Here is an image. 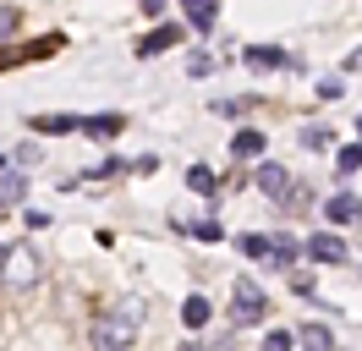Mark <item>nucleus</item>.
Segmentation results:
<instances>
[{"instance_id":"obj_16","label":"nucleus","mask_w":362,"mask_h":351,"mask_svg":"<svg viewBox=\"0 0 362 351\" xmlns=\"http://www.w3.org/2000/svg\"><path fill=\"white\" fill-rule=\"evenodd\" d=\"M83 127V115H66V110H55V115H33V132H49V137H66V132Z\"/></svg>"},{"instance_id":"obj_19","label":"nucleus","mask_w":362,"mask_h":351,"mask_svg":"<svg viewBox=\"0 0 362 351\" xmlns=\"http://www.w3.org/2000/svg\"><path fill=\"white\" fill-rule=\"evenodd\" d=\"M357 171H362V143L335 149V176H357Z\"/></svg>"},{"instance_id":"obj_26","label":"nucleus","mask_w":362,"mask_h":351,"mask_svg":"<svg viewBox=\"0 0 362 351\" xmlns=\"http://www.w3.org/2000/svg\"><path fill=\"white\" fill-rule=\"evenodd\" d=\"M187 71H192V77H209V71H214V55H192V61H187Z\"/></svg>"},{"instance_id":"obj_13","label":"nucleus","mask_w":362,"mask_h":351,"mask_svg":"<svg viewBox=\"0 0 362 351\" xmlns=\"http://www.w3.org/2000/svg\"><path fill=\"white\" fill-rule=\"evenodd\" d=\"M121 127H127L121 110H99V115H83V127H77V132H88V137H115Z\"/></svg>"},{"instance_id":"obj_2","label":"nucleus","mask_w":362,"mask_h":351,"mask_svg":"<svg viewBox=\"0 0 362 351\" xmlns=\"http://www.w3.org/2000/svg\"><path fill=\"white\" fill-rule=\"evenodd\" d=\"M39 280H45V258H39L33 241L0 247V285H6V291H33Z\"/></svg>"},{"instance_id":"obj_7","label":"nucleus","mask_w":362,"mask_h":351,"mask_svg":"<svg viewBox=\"0 0 362 351\" xmlns=\"http://www.w3.org/2000/svg\"><path fill=\"white\" fill-rule=\"evenodd\" d=\"M324 219H329V225H357V219H362V197L357 192L324 197Z\"/></svg>"},{"instance_id":"obj_4","label":"nucleus","mask_w":362,"mask_h":351,"mask_svg":"<svg viewBox=\"0 0 362 351\" xmlns=\"http://www.w3.org/2000/svg\"><path fill=\"white\" fill-rule=\"evenodd\" d=\"M252 181H258V192L264 197H274V203H291V171H286V165H280V159H264V165H258V171H252Z\"/></svg>"},{"instance_id":"obj_23","label":"nucleus","mask_w":362,"mask_h":351,"mask_svg":"<svg viewBox=\"0 0 362 351\" xmlns=\"http://www.w3.org/2000/svg\"><path fill=\"white\" fill-rule=\"evenodd\" d=\"M236 247H242V258H264V247H269V241H264L258 231H252V236H242Z\"/></svg>"},{"instance_id":"obj_12","label":"nucleus","mask_w":362,"mask_h":351,"mask_svg":"<svg viewBox=\"0 0 362 351\" xmlns=\"http://www.w3.org/2000/svg\"><path fill=\"white\" fill-rule=\"evenodd\" d=\"M247 66H252V71H280V66H291V55H286L280 44H252Z\"/></svg>"},{"instance_id":"obj_20","label":"nucleus","mask_w":362,"mask_h":351,"mask_svg":"<svg viewBox=\"0 0 362 351\" xmlns=\"http://www.w3.org/2000/svg\"><path fill=\"white\" fill-rule=\"evenodd\" d=\"M23 197H28V176L6 171V181H0V203H23Z\"/></svg>"},{"instance_id":"obj_29","label":"nucleus","mask_w":362,"mask_h":351,"mask_svg":"<svg viewBox=\"0 0 362 351\" xmlns=\"http://www.w3.org/2000/svg\"><path fill=\"white\" fill-rule=\"evenodd\" d=\"M137 6H143V17H165V6H170V0H137Z\"/></svg>"},{"instance_id":"obj_1","label":"nucleus","mask_w":362,"mask_h":351,"mask_svg":"<svg viewBox=\"0 0 362 351\" xmlns=\"http://www.w3.org/2000/svg\"><path fill=\"white\" fill-rule=\"evenodd\" d=\"M137 329H143V302H137V297H121L115 307H105V313L93 318L88 340H93V351H132Z\"/></svg>"},{"instance_id":"obj_32","label":"nucleus","mask_w":362,"mask_h":351,"mask_svg":"<svg viewBox=\"0 0 362 351\" xmlns=\"http://www.w3.org/2000/svg\"><path fill=\"white\" fill-rule=\"evenodd\" d=\"M357 143H362V115H357Z\"/></svg>"},{"instance_id":"obj_27","label":"nucleus","mask_w":362,"mask_h":351,"mask_svg":"<svg viewBox=\"0 0 362 351\" xmlns=\"http://www.w3.org/2000/svg\"><path fill=\"white\" fill-rule=\"evenodd\" d=\"M340 93H346V83H340V77H324V83H318V99H340Z\"/></svg>"},{"instance_id":"obj_14","label":"nucleus","mask_w":362,"mask_h":351,"mask_svg":"<svg viewBox=\"0 0 362 351\" xmlns=\"http://www.w3.org/2000/svg\"><path fill=\"white\" fill-rule=\"evenodd\" d=\"M296 143H302L308 154H329V149H335V132L324 127V121H308V127L296 132Z\"/></svg>"},{"instance_id":"obj_6","label":"nucleus","mask_w":362,"mask_h":351,"mask_svg":"<svg viewBox=\"0 0 362 351\" xmlns=\"http://www.w3.org/2000/svg\"><path fill=\"white\" fill-rule=\"evenodd\" d=\"M170 44H181V22H159L154 33L137 39V61H154V55H165Z\"/></svg>"},{"instance_id":"obj_25","label":"nucleus","mask_w":362,"mask_h":351,"mask_svg":"<svg viewBox=\"0 0 362 351\" xmlns=\"http://www.w3.org/2000/svg\"><path fill=\"white\" fill-rule=\"evenodd\" d=\"M127 171H132L127 159H105V165H99V171H88V176H105V181H110V176H127Z\"/></svg>"},{"instance_id":"obj_17","label":"nucleus","mask_w":362,"mask_h":351,"mask_svg":"<svg viewBox=\"0 0 362 351\" xmlns=\"http://www.w3.org/2000/svg\"><path fill=\"white\" fill-rule=\"evenodd\" d=\"M209 318H214V302H209V297H187V302H181V324L187 329H204Z\"/></svg>"},{"instance_id":"obj_28","label":"nucleus","mask_w":362,"mask_h":351,"mask_svg":"<svg viewBox=\"0 0 362 351\" xmlns=\"http://www.w3.org/2000/svg\"><path fill=\"white\" fill-rule=\"evenodd\" d=\"M23 225H28V231H49V214H45V209H28Z\"/></svg>"},{"instance_id":"obj_11","label":"nucleus","mask_w":362,"mask_h":351,"mask_svg":"<svg viewBox=\"0 0 362 351\" xmlns=\"http://www.w3.org/2000/svg\"><path fill=\"white\" fill-rule=\"evenodd\" d=\"M264 149H269V132H258V127H242L230 137V154H236V159H258Z\"/></svg>"},{"instance_id":"obj_21","label":"nucleus","mask_w":362,"mask_h":351,"mask_svg":"<svg viewBox=\"0 0 362 351\" xmlns=\"http://www.w3.org/2000/svg\"><path fill=\"white\" fill-rule=\"evenodd\" d=\"M291 346H296V340H291V329H269L258 351H291Z\"/></svg>"},{"instance_id":"obj_24","label":"nucleus","mask_w":362,"mask_h":351,"mask_svg":"<svg viewBox=\"0 0 362 351\" xmlns=\"http://www.w3.org/2000/svg\"><path fill=\"white\" fill-rule=\"evenodd\" d=\"M209 110H214V115H242V110H247V99H214Z\"/></svg>"},{"instance_id":"obj_3","label":"nucleus","mask_w":362,"mask_h":351,"mask_svg":"<svg viewBox=\"0 0 362 351\" xmlns=\"http://www.w3.org/2000/svg\"><path fill=\"white\" fill-rule=\"evenodd\" d=\"M269 318V297H264V285L258 280H242L230 285V324H242V329H252V324H264Z\"/></svg>"},{"instance_id":"obj_5","label":"nucleus","mask_w":362,"mask_h":351,"mask_svg":"<svg viewBox=\"0 0 362 351\" xmlns=\"http://www.w3.org/2000/svg\"><path fill=\"white\" fill-rule=\"evenodd\" d=\"M302 253L313 263H346V241H340L335 231H313V236L302 241Z\"/></svg>"},{"instance_id":"obj_8","label":"nucleus","mask_w":362,"mask_h":351,"mask_svg":"<svg viewBox=\"0 0 362 351\" xmlns=\"http://www.w3.org/2000/svg\"><path fill=\"white\" fill-rule=\"evenodd\" d=\"M176 231H187V236H198V241H209V247H214V241H226V225H220L214 214H181V219H176Z\"/></svg>"},{"instance_id":"obj_33","label":"nucleus","mask_w":362,"mask_h":351,"mask_svg":"<svg viewBox=\"0 0 362 351\" xmlns=\"http://www.w3.org/2000/svg\"><path fill=\"white\" fill-rule=\"evenodd\" d=\"M0 171H6V154H0Z\"/></svg>"},{"instance_id":"obj_30","label":"nucleus","mask_w":362,"mask_h":351,"mask_svg":"<svg viewBox=\"0 0 362 351\" xmlns=\"http://www.w3.org/2000/svg\"><path fill=\"white\" fill-rule=\"evenodd\" d=\"M346 71H351V77H362V50H351V55H346Z\"/></svg>"},{"instance_id":"obj_10","label":"nucleus","mask_w":362,"mask_h":351,"mask_svg":"<svg viewBox=\"0 0 362 351\" xmlns=\"http://www.w3.org/2000/svg\"><path fill=\"white\" fill-rule=\"evenodd\" d=\"M264 241H269V247H264V258H269L274 269H291V263L302 258V241L286 236V231H274V236H264Z\"/></svg>"},{"instance_id":"obj_15","label":"nucleus","mask_w":362,"mask_h":351,"mask_svg":"<svg viewBox=\"0 0 362 351\" xmlns=\"http://www.w3.org/2000/svg\"><path fill=\"white\" fill-rule=\"evenodd\" d=\"M291 340H296L302 351H335V335H329V324H302Z\"/></svg>"},{"instance_id":"obj_31","label":"nucleus","mask_w":362,"mask_h":351,"mask_svg":"<svg viewBox=\"0 0 362 351\" xmlns=\"http://www.w3.org/2000/svg\"><path fill=\"white\" fill-rule=\"evenodd\" d=\"M176 351H204V346H198V340H181V346Z\"/></svg>"},{"instance_id":"obj_18","label":"nucleus","mask_w":362,"mask_h":351,"mask_svg":"<svg viewBox=\"0 0 362 351\" xmlns=\"http://www.w3.org/2000/svg\"><path fill=\"white\" fill-rule=\"evenodd\" d=\"M187 187L198 197H220V176L209 171V165H192V171H187Z\"/></svg>"},{"instance_id":"obj_22","label":"nucleus","mask_w":362,"mask_h":351,"mask_svg":"<svg viewBox=\"0 0 362 351\" xmlns=\"http://www.w3.org/2000/svg\"><path fill=\"white\" fill-rule=\"evenodd\" d=\"M17 22H23V17H17V6H6V0H0V44L17 33Z\"/></svg>"},{"instance_id":"obj_9","label":"nucleus","mask_w":362,"mask_h":351,"mask_svg":"<svg viewBox=\"0 0 362 351\" xmlns=\"http://www.w3.org/2000/svg\"><path fill=\"white\" fill-rule=\"evenodd\" d=\"M181 17H187L192 33H209L220 22V0H181Z\"/></svg>"}]
</instances>
